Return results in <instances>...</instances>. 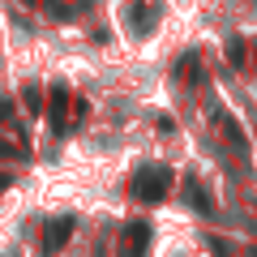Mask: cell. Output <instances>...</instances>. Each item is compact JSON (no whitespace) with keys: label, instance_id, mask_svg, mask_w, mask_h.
<instances>
[{"label":"cell","instance_id":"6da1fadb","mask_svg":"<svg viewBox=\"0 0 257 257\" xmlns=\"http://www.w3.org/2000/svg\"><path fill=\"white\" fill-rule=\"evenodd\" d=\"M172 189V167H138L133 176V197L138 202H159Z\"/></svg>","mask_w":257,"mask_h":257},{"label":"cell","instance_id":"5b68a950","mask_svg":"<svg viewBox=\"0 0 257 257\" xmlns=\"http://www.w3.org/2000/svg\"><path fill=\"white\" fill-rule=\"evenodd\" d=\"M64 103H69V90H64V86H56V90H52V103H47V107H52L47 116H52V124H56V128L64 124Z\"/></svg>","mask_w":257,"mask_h":257},{"label":"cell","instance_id":"8992f818","mask_svg":"<svg viewBox=\"0 0 257 257\" xmlns=\"http://www.w3.org/2000/svg\"><path fill=\"white\" fill-rule=\"evenodd\" d=\"M128 18H133V30H146V26H150V13H146V5H133V13H128Z\"/></svg>","mask_w":257,"mask_h":257},{"label":"cell","instance_id":"277c9868","mask_svg":"<svg viewBox=\"0 0 257 257\" xmlns=\"http://www.w3.org/2000/svg\"><path fill=\"white\" fill-rule=\"evenodd\" d=\"M184 202H189L193 210H202V214L214 210V202H210V193L202 189V180H189V184H184Z\"/></svg>","mask_w":257,"mask_h":257},{"label":"cell","instance_id":"52a82bcc","mask_svg":"<svg viewBox=\"0 0 257 257\" xmlns=\"http://www.w3.org/2000/svg\"><path fill=\"white\" fill-rule=\"evenodd\" d=\"M223 133H227V138L236 142V150H244V133H240V124H236V120H223Z\"/></svg>","mask_w":257,"mask_h":257},{"label":"cell","instance_id":"9c48e42d","mask_svg":"<svg viewBox=\"0 0 257 257\" xmlns=\"http://www.w3.org/2000/svg\"><path fill=\"white\" fill-rule=\"evenodd\" d=\"M5 116H9V99H0V120H5Z\"/></svg>","mask_w":257,"mask_h":257},{"label":"cell","instance_id":"3957f363","mask_svg":"<svg viewBox=\"0 0 257 257\" xmlns=\"http://www.w3.org/2000/svg\"><path fill=\"white\" fill-rule=\"evenodd\" d=\"M73 236V219H69V214H64L60 223H47V231H43V253L52 257L56 248H64V240Z\"/></svg>","mask_w":257,"mask_h":257},{"label":"cell","instance_id":"30bf717a","mask_svg":"<svg viewBox=\"0 0 257 257\" xmlns=\"http://www.w3.org/2000/svg\"><path fill=\"white\" fill-rule=\"evenodd\" d=\"M5 184H9V176H0V189H5Z\"/></svg>","mask_w":257,"mask_h":257},{"label":"cell","instance_id":"7a4b0ae2","mask_svg":"<svg viewBox=\"0 0 257 257\" xmlns=\"http://www.w3.org/2000/svg\"><path fill=\"white\" fill-rule=\"evenodd\" d=\"M146 244H150V227L146 223H128L124 236H120V257H146Z\"/></svg>","mask_w":257,"mask_h":257},{"label":"cell","instance_id":"ba28073f","mask_svg":"<svg viewBox=\"0 0 257 257\" xmlns=\"http://www.w3.org/2000/svg\"><path fill=\"white\" fill-rule=\"evenodd\" d=\"M26 107H30V111H39V90H35V86L26 90Z\"/></svg>","mask_w":257,"mask_h":257}]
</instances>
